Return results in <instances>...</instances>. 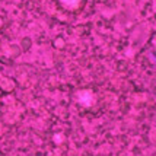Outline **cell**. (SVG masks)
Instances as JSON below:
<instances>
[{"instance_id":"obj_1","label":"cell","mask_w":156,"mask_h":156,"mask_svg":"<svg viewBox=\"0 0 156 156\" xmlns=\"http://www.w3.org/2000/svg\"><path fill=\"white\" fill-rule=\"evenodd\" d=\"M61 3L66 7H76L77 6V0H61Z\"/></svg>"}]
</instances>
